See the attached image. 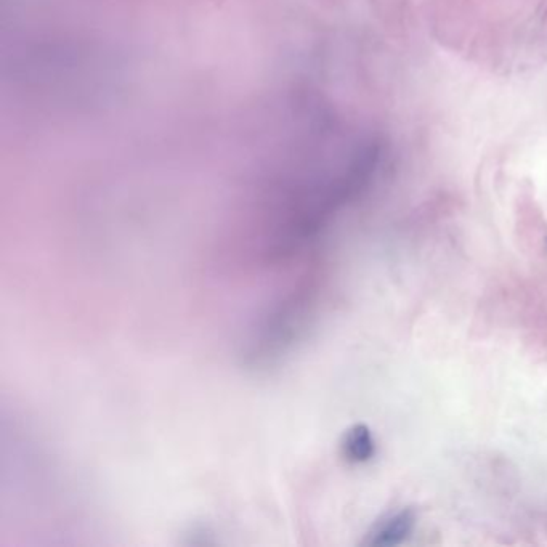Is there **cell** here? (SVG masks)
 <instances>
[{
  "mask_svg": "<svg viewBox=\"0 0 547 547\" xmlns=\"http://www.w3.org/2000/svg\"><path fill=\"white\" fill-rule=\"evenodd\" d=\"M310 302L312 291L308 284L299 283L297 289L284 297L283 302L273 308L272 315L260 326L259 334L252 341V360L267 363L286 352L302 334Z\"/></svg>",
  "mask_w": 547,
  "mask_h": 547,
  "instance_id": "obj_1",
  "label": "cell"
},
{
  "mask_svg": "<svg viewBox=\"0 0 547 547\" xmlns=\"http://www.w3.org/2000/svg\"><path fill=\"white\" fill-rule=\"evenodd\" d=\"M416 525V515L411 509H402L377 522L369 531L365 543L368 546L394 547L410 538Z\"/></svg>",
  "mask_w": 547,
  "mask_h": 547,
  "instance_id": "obj_2",
  "label": "cell"
},
{
  "mask_svg": "<svg viewBox=\"0 0 547 547\" xmlns=\"http://www.w3.org/2000/svg\"><path fill=\"white\" fill-rule=\"evenodd\" d=\"M344 458L353 464L368 462L376 454V442L365 424H355L345 432L341 443Z\"/></svg>",
  "mask_w": 547,
  "mask_h": 547,
  "instance_id": "obj_3",
  "label": "cell"
}]
</instances>
